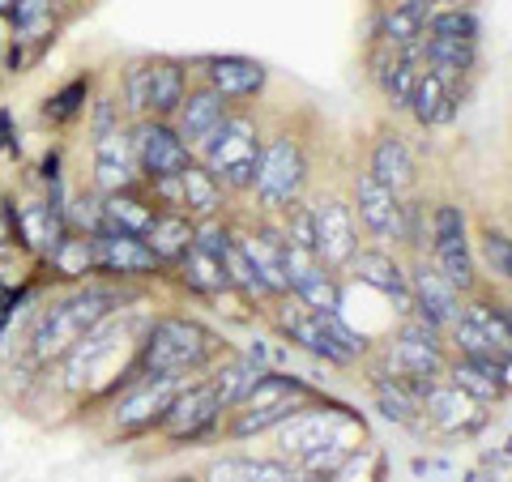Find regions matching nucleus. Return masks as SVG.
Masks as SVG:
<instances>
[{
	"label": "nucleus",
	"mask_w": 512,
	"mask_h": 482,
	"mask_svg": "<svg viewBox=\"0 0 512 482\" xmlns=\"http://www.w3.org/2000/svg\"><path fill=\"white\" fill-rule=\"evenodd\" d=\"M146 325L150 320L137 316L133 308H116L111 316H103L90 333H82L69 350H64V359H60L64 389L73 397L94 393V389H103V393L124 389V384L137 376L133 359H137Z\"/></svg>",
	"instance_id": "f257e3e1"
},
{
	"label": "nucleus",
	"mask_w": 512,
	"mask_h": 482,
	"mask_svg": "<svg viewBox=\"0 0 512 482\" xmlns=\"http://www.w3.org/2000/svg\"><path fill=\"white\" fill-rule=\"evenodd\" d=\"M120 303H124V291H116V286H107V282H82L64 295H52L43 308H35V316H30V329H26V342H22L26 367L43 372V367L60 363L64 350H69L82 333H90L103 316L116 312Z\"/></svg>",
	"instance_id": "f03ea898"
},
{
	"label": "nucleus",
	"mask_w": 512,
	"mask_h": 482,
	"mask_svg": "<svg viewBox=\"0 0 512 482\" xmlns=\"http://www.w3.org/2000/svg\"><path fill=\"white\" fill-rule=\"evenodd\" d=\"M218 337L192 316H154L137 346V376H192L218 355Z\"/></svg>",
	"instance_id": "7ed1b4c3"
},
{
	"label": "nucleus",
	"mask_w": 512,
	"mask_h": 482,
	"mask_svg": "<svg viewBox=\"0 0 512 482\" xmlns=\"http://www.w3.org/2000/svg\"><path fill=\"white\" fill-rule=\"evenodd\" d=\"M350 431H355V414H346V410H333V406L299 410L282 423L278 448H282L286 461H295V470L333 474L350 453H355V444L346 440Z\"/></svg>",
	"instance_id": "20e7f679"
},
{
	"label": "nucleus",
	"mask_w": 512,
	"mask_h": 482,
	"mask_svg": "<svg viewBox=\"0 0 512 482\" xmlns=\"http://www.w3.org/2000/svg\"><path fill=\"white\" fill-rule=\"evenodd\" d=\"M197 154H201V167L214 171V180L222 188L248 192L256 180V163H261V128H256L252 116H235L231 111L197 146Z\"/></svg>",
	"instance_id": "39448f33"
},
{
	"label": "nucleus",
	"mask_w": 512,
	"mask_h": 482,
	"mask_svg": "<svg viewBox=\"0 0 512 482\" xmlns=\"http://www.w3.org/2000/svg\"><path fill=\"white\" fill-rule=\"evenodd\" d=\"M184 384H188L184 376H133L120 389V397L111 401V431L120 440H137L158 431Z\"/></svg>",
	"instance_id": "423d86ee"
},
{
	"label": "nucleus",
	"mask_w": 512,
	"mask_h": 482,
	"mask_svg": "<svg viewBox=\"0 0 512 482\" xmlns=\"http://www.w3.org/2000/svg\"><path fill=\"white\" fill-rule=\"evenodd\" d=\"M308 180V158H303L295 137H274L269 146H261V163H256V205L269 214H282L286 205H295Z\"/></svg>",
	"instance_id": "0eeeda50"
},
{
	"label": "nucleus",
	"mask_w": 512,
	"mask_h": 482,
	"mask_svg": "<svg viewBox=\"0 0 512 482\" xmlns=\"http://www.w3.org/2000/svg\"><path fill=\"white\" fill-rule=\"evenodd\" d=\"M128 141H133V158H137V171H141V184L150 180H167V175H180L184 167H192L197 158L180 141L171 120H133L128 124Z\"/></svg>",
	"instance_id": "6e6552de"
},
{
	"label": "nucleus",
	"mask_w": 512,
	"mask_h": 482,
	"mask_svg": "<svg viewBox=\"0 0 512 482\" xmlns=\"http://www.w3.org/2000/svg\"><path fill=\"white\" fill-rule=\"evenodd\" d=\"M218 423H222V401L214 393V384L201 380V384H184V389L175 393L158 431L167 436V444H197L205 436H214Z\"/></svg>",
	"instance_id": "1a4fd4ad"
},
{
	"label": "nucleus",
	"mask_w": 512,
	"mask_h": 482,
	"mask_svg": "<svg viewBox=\"0 0 512 482\" xmlns=\"http://www.w3.org/2000/svg\"><path fill=\"white\" fill-rule=\"evenodd\" d=\"M431 256L457 291H474V252L466 235V214L457 205H436V214H431Z\"/></svg>",
	"instance_id": "9d476101"
},
{
	"label": "nucleus",
	"mask_w": 512,
	"mask_h": 482,
	"mask_svg": "<svg viewBox=\"0 0 512 482\" xmlns=\"http://www.w3.org/2000/svg\"><path fill=\"white\" fill-rule=\"evenodd\" d=\"M94 265L107 282H133V278H154L163 261L150 252V244L141 235H128L116 227L94 231Z\"/></svg>",
	"instance_id": "9b49d317"
},
{
	"label": "nucleus",
	"mask_w": 512,
	"mask_h": 482,
	"mask_svg": "<svg viewBox=\"0 0 512 482\" xmlns=\"http://www.w3.org/2000/svg\"><path fill=\"white\" fill-rule=\"evenodd\" d=\"M90 180L94 192H124V188H137L141 184V171H137V158H133V141H128V128H111L103 137H90Z\"/></svg>",
	"instance_id": "f8f14e48"
},
{
	"label": "nucleus",
	"mask_w": 512,
	"mask_h": 482,
	"mask_svg": "<svg viewBox=\"0 0 512 482\" xmlns=\"http://www.w3.org/2000/svg\"><path fill=\"white\" fill-rule=\"evenodd\" d=\"M436 333H440V329L423 325L419 316L406 320L402 337H397V342L384 350V363H389V372H393V376H402V380H431V376H436L440 367H444Z\"/></svg>",
	"instance_id": "ddd939ff"
},
{
	"label": "nucleus",
	"mask_w": 512,
	"mask_h": 482,
	"mask_svg": "<svg viewBox=\"0 0 512 482\" xmlns=\"http://www.w3.org/2000/svg\"><path fill=\"white\" fill-rule=\"evenodd\" d=\"M355 210L359 222L376 239H406V205H402V192L384 188L376 175H359L355 180Z\"/></svg>",
	"instance_id": "4468645a"
},
{
	"label": "nucleus",
	"mask_w": 512,
	"mask_h": 482,
	"mask_svg": "<svg viewBox=\"0 0 512 482\" xmlns=\"http://www.w3.org/2000/svg\"><path fill=\"white\" fill-rule=\"evenodd\" d=\"M312 231H316L320 265L338 269V265H350V256L359 252L355 222H350V205L338 201V197H325L320 205H312Z\"/></svg>",
	"instance_id": "2eb2a0df"
},
{
	"label": "nucleus",
	"mask_w": 512,
	"mask_h": 482,
	"mask_svg": "<svg viewBox=\"0 0 512 482\" xmlns=\"http://www.w3.org/2000/svg\"><path fill=\"white\" fill-rule=\"evenodd\" d=\"M410 303H414V316L431 329H448L461 316V291L436 265H419L410 273Z\"/></svg>",
	"instance_id": "dca6fc26"
},
{
	"label": "nucleus",
	"mask_w": 512,
	"mask_h": 482,
	"mask_svg": "<svg viewBox=\"0 0 512 482\" xmlns=\"http://www.w3.org/2000/svg\"><path fill=\"white\" fill-rule=\"evenodd\" d=\"M265 64L252 56H205L201 60V82L214 94H222L227 103L235 99H252L265 90Z\"/></svg>",
	"instance_id": "f3484780"
},
{
	"label": "nucleus",
	"mask_w": 512,
	"mask_h": 482,
	"mask_svg": "<svg viewBox=\"0 0 512 482\" xmlns=\"http://www.w3.org/2000/svg\"><path fill=\"white\" fill-rule=\"evenodd\" d=\"M227 116H231V103L222 99V94H214L210 86H197V90H188V94H184V103H180V107H175L171 124H175V133H180L184 146L197 154V146H201V141L210 137Z\"/></svg>",
	"instance_id": "a211bd4d"
},
{
	"label": "nucleus",
	"mask_w": 512,
	"mask_h": 482,
	"mask_svg": "<svg viewBox=\"0 0 512 482\" xmlns=\"http://www.w3.org/2000/svg\"><path fill=\"white\" fill-rule=\"evenodd\" d=\"M423 414L440 431H478L487 419L483 401H474L470 393H461L457 384H427L423 389Z\"/></svg>",
	"instance_id": "6ab92c4d"
},
{
	"label": "nucleus",
	"mask_w": 512,
	"mask_h": 482,
	"mask_svg": "<svg viewBox=\"0 0 512 482\" xmlns=\"http://www.w3.org/2000/svg\"><path fill=\"white\" fill-rule=\"evenodd\" d=\"M184 94H188V69L184 64L167 60V56H150L146 60V116L171 120L175 107L184 103Z\"/></svg>",
	"instance_id": "aec40b11"
},
{
	"label": "nucleus",
	"mask_w": 512,
	"mask_h": 482,
	"mask_svg": "<svg viewBox=\"0 0 512 482\" xmlns=\"http://www.w3.org/2000/svg\"><path fill=\"white\" fill-rule=\"evenodd\" d=\"M244 256L252 261L256 278H261L265 295H286V235L282 231H248V235H235Z\"/></svg>",
	"instance_id": "412c9836"
},
{
	"label": "nucleus",
	"mask_w": 512,
	"mask_h": 482,
	"mask_svg": "<svg viewBox=\"0 0 512 482\" xmlns=\"http://www.w3.org/2000/svg\"><path fill=\"white\" fill-rule=\"evenodd\" d=\"M278 320H282L286 337H291V342H299L303 350H308V355L325 359V363H350V359H355L346 346L333 342V333L325 329V320H320L316 312H308V308H291V312H282Z\"/></svg>",
	"instance_id": "4be33fe9"
},
{
	"label": "nucleus",
	"mask_w": 512,
	"mask_h": 482,
	"mask_svg": "<svg viewBox=\"0 0 512 482\" xmlns=\"http://www.w3.org/2000/svg\"><path fill=\"white\" fill-rule=\"evenodd\" d=\"M141 239H146L150 252L163 261V269H171L192 248V239H197V218H188L184 210H158L154 222H150V231Z\"/></svg>",
	"instance_id": "5701e85b"
},
{
	"label": "nucleus",
	"mask_w": 512,
	"mask_h": 482,
	"mask_svg": "<svg viewBox=\"0 0 512 482\" xmlns=\"http://www.w3.org/2000/svg\"><path fill=\"white\" fill-rule=\"evenodd\" d=\"M9 39H18L30 47V56H43V47L52 43V26H56V0H18V5L9 9Z\"/></svg>",
	"instance_id": "b1692460"
},
{
	"label": "nucleus",
	"mask_w": 512,
	"mask_h": 482,
	"mask_svg": "<svg viewBox=\"0 0 512 482\" xmlns=\"http://www.w3.org/2000/svg\"><path fill=\"white\" fill-rule=\"evenodd\" d=\"M175 273H180V282L188 286L192 295H222L231 291V273H227V256H218L210 248L192 244L180 261L171 265Z\"/></svg>",
	"instance_id": "393cba45"
},
{
	"label": "nucleus",
	"mask_w": 512,
	"mask_h": 482,
	"mask_svg": "<svg viewBox=\"0 0 512 482\" xmlns=\"http://www.w3.org/2000/svg\"><path fill=\"white\" fill-rule=\"evenodd\" d=\"M350 265H355L359 282L376 286V291H380L384 299H393L402 312L414 308V303H410V278H406L402 265H397L389 252H355V256H350Z\"/></svg>",
	"instance_id": "a878e982"
},
{
	"label": "nucleus",
	"mask_w": 512,
	"mask_h": 482,
	"mask_svg": "<svg viewBox=\"0 0 512 482\" xmlns=\"http://www.w3.org/2000/svg\"><path fill=\"white\" fill-rule=\"evenodd\" d=\"M376 86L380 94L389 99L393 107H410V94H414V82H419V47H410V52H389L376 56Z\"/></svg>",
	"instance_id": "bb28decb"
},
{
	"label": "nucleus",
	"mask_w": 512,
	"mask_h": 482,
	"mask_svg": "<svg viewBox=\"0 0 512 482\" xmlns=\"http://www.w3.org/2000/svg\"><path fill=\"white\" fill-rule=\"evenodd\" d=\"M431 380H402V376H376L372 380V393H376V406L389 423H402L410 427L414 419L423 414V389Z\"/></svg>",
	"instance_id": "cd10ccee"
},
{
	"label": "nucleus",
	"mask_w": 512,
	"mask_h": 482,
	"mask_svg": "<svg viewBox=\"0 0 512 482\" xmlns=\"http://www.w3.org/2000/svg\"><path fill=\"white\" fill-rule=\"evenodd\" d=\"M210 482H291L295 461L286 457H222L205 470Z\"/></svg>",
	"instance_id": "c85d7f7f"
},
{
	"label": "nucleus",
	"mask_w": 512,
	"mask_h": 482,
	"mask_svg": "<svg viewBox=\"0 0 512 482\" xmlns=\"http://www.w3.org/2000/svg\"><path fill=\"white\" fill-rule=\"evenodd\" d=\"M410 111L414 120L423 128H436V124H448L457 111V94H453V82L440 73H419V82H414V94H410Z\"/></svg>",
	"instance_id": "c756f323"
},
{
	"label": "nucleus",
	"mask_w": 512,
	"mask_h": 482,
	"mask_svg": "<svg viewBox=\"0 0 512 482\" xmlns=\"http://www.w3.org/2000/svg\"><path fill=\"white\" fill-rule=\"evenodd\" d=\"M90 99H94V73H77V77H69L64 86H56L52 94H47L39 111L52 128H69L90 111Z\"/></svg>",
	"instance_id": "7c9ffc66"
},
{
	"label": "nucleus",
	"mask_w": 512,
	"mask_h": 482,
	"mask_svg": "<svg viewBox=\"0 0 512 482\" xmlns=\"http://www.w3.org/2000/svg\"><path fill=\"white\" fill-rule=\"evenodd\" d=\"M367 175H376V180L384 188H393V192H406L414 180H419V171H414V154L402 137H380L376 141V150H372V167H367Z\"/></svg>",
	"instance_id": "2f4dec72"
},
{
	"label": "nucleus",
	"mask_w": 512,
	"mask_h": 482,
	"mask_svg": "<svg viewBox=\"0 0 512 482\" xmlns=\"http://www.w3.org/2000/svg\"><path fill=\"white\" fill-rule=\"evenodd\" d=\"M99 197H103V192H99ZM154 214H158V205L150 197H141L137 188L107 192V197H103V227H116V231H128V235H146Z\"/></svg>",
	"instance_id": "473e14b6"
},
{
	"label": "nucleus",
	"mask_w": 512,
	"mask_h": 482,
	"mask_svg": "<svg viewBox=\"0 0 512 482\" xmlns=\"http://www.w3.org/2000/svg\"><path fill=\"white\" fill-rule=\"evenodd\" d=\"M43 265L60 273L64 282H90L99 265H94V235H82V231H69L60 244L43 256Z\"/></svg>",
	"instance_id": "72a5a7b5"
},
{
	"label": "nucleus",
	"mask_w": 512,
	"mask_h": 482,
	"mask_svg": "<svg viewBox=\"0 0 512 482\" xmlns=\"http://www.w3.org/2000/svg\"><path fill=\"white\" fill-rule=\"evenodd\" d=\"M180 192H184L180 210H184L188 218H197V222L218 218V210H222V184L214 180V171H205L201 163L184 167V171H180Z\"/></svg>",
	"instance_id": "f704fd0d"
},
{
	"label": "nucleus",
	"mask_w": 512,
	"mask_h": 482,
	"mask_svg": "<svg viewBox=\"0 0 512 482\" xmlns=\"http://www.w3.org/2000/svg\"><path fill=\"white\" fill-rule=\"evenodd\" d=\"M453 384L461 393H470L474 401H495V397H504V376H500V359H466L461 355L453 363Z\"/></svg>",
	"instance_id": "c9c22d12"
},
{
	"label": "nucleus",
	"mask_w": 512,
	"mask_h": 482,
	"mask_svg": "<svg viewBox=\"0 0 512 482\" xmlns=\"http://www.w3.org/2000/svg\"><path fill=\"white\" fill-rule=\"evenodd\" d=\"M423 26H427V9L410 5V0H393V9L380 18V39L384 47L410 52V47L423 43Z\"/></svg>",
	"instance_id": "e433bc0d"
},
{
	"label": "nucleus",
	"mask_w": 512,
	"mask_h": 482,
	"mask_svg": "<svg viewBox=\"0 0 512 482\" xmlns=\"http://www.w3.org/2000/svg\"><path fill=\"white\" fill-rule=\"evenodd\" d=\"M261 372H265V363L256 359V355H239V359H231L227 367H222V372L210 380L214 393H218V401H222V410L244 406V397L252 393V384L261 380Z\"/></svg>",
	"instance_id": "4c0bfd02"
},
{
	"label": "nucleus",
	"mask_w": 512,
	"mask_h": 482,
	"mask_svg": "<svg viewBox=\"0 0 512 482\" xmlns=\"http://www.w3.org/2000/svg\"><path fill=\"white\" fill-rule=\"evenodd\" d=\"M423 39H453V43H478V18L474 9H440V13H427V26H423Z\"/></svg>",
	"instance_id": "58836bf2"
},
{
	"label": "nucleus",
	"mask_w": 512,
	"mask_h": 482,
	"mask_svg": "<svg viewBox=\"0 0 512 482\" xmlns=\"http://www.w3.org/2000/svg\"><path fill=\"white\" fill-rule=\"evenodd\" d=\"M478 252H483V261H487V269L495 273V278L512 282V239L504 231H483Z\"/></svg>",
	"instance_id": "ea45409f"
},
{
	"label": "nucleus",
	"mask_w": 512,
	"mask_h": 482,
	"mask_svg": "<svg viewBox=\"0 0 512 482\" xmlns=\"http://www.w3.org/2000/svg\"><path fill=\"white\" fill-rule=\"evenodd\" d=\"M120 94H103V99H90V137H103L111 128H120Z\"/></svg>",
	"instance_id": "a19ab883"
},
{
	"label": "nucleus",
	"mask_w": 512,
	"mask_h": 482,
	"mask_svg": "<svg viewBox=\"0 0 512 482\" xmlns=\"http://www.w3.org/2000/svg\"><path fill=\"white\" fill-rule=\"evenodd\" d=\"M39 184H43V188H64V158H60V146H52V150L39 158Z\"/></svg>",
	"instance_id": "79ce46f5"
},
{
	"label": "nucleus",
	"mask_w": 512,
	"mask_h": 482,
	"mask_svg": "<svg viewBox=\"0 0 512 482\" xmlns=\"http://www.w3.org/2000/svg\"><path fill=\"white\" fill-rule=\"evenodd\" d=\"M0 154H9V158L22 154V133H18V120H13L9 107H0Z\"/></svg>",
	"instance_id": "37998d69"
},
{
	"label": "nucleus",
	"mask_w": 512,
	"mask_h": 482,
	"mask_svg": "<svg viewBox=\"0 0 512 482\" xmlns=\"http://www.w3.org/2000/svg\"><path fill=\"white\" fill-rule=\"evenodd\" d=\"M30 60H35V56H30L26 43H18V39L5 43V77H22L30 69Z\"/></svg>",
	"instance_id": "c03bdc74"
},
{
	"label": "nucleus",
	"mask_w": 512,
	"mask_h": 482,
	"mask_svg": "<svg viewBox=\"0 0 512 482\" xmlns=\"http://www.w3.org/2000/svg\"><path fill=\"white\" fill-rule=\"evenodd\" d=\"M0 252H18V231H13V201L0 197Z\"/></svg>",
	"instance_id": "a18cd8bd"
},
{
	"label": "nucleus",
	"mask_w": 512,
	"mask_h": 482,
	"mask_svg": "<svg viewBox=\"0 0 512 482\" xmlns=\"http://www.w3.org/2000/svg\"><path fill=\"white\" fill-rule=\"evenodd\" d=\"M444 5H448V9H470L474 0H444Z\"/></svg>",
	"instance_id": "49530a36"
},
{
	"label": "nucleus",
	"mask_w": 512,
	"mask_h": 482,
	"mask_svg": "<svg viewBox=\"0 0 512 482\" xmlns=\"http://www.w3.org/2000/svg\"><path fill=\"white\" fill-rule=\"evenodd\" d=\"M18 5V0H0V18H9V9Z\"/></svg>",
	"instance_id": "de8ad7c7"
},
{
	"label": "nucleus",
	"mask_w": 512,
	"mask_h": 482,
	"mask_svg": "<svg viewBox=\"0 0 512 482\" xmlns=\"http://www.w3.org/2000/svg\"><path fill=\"white\" fill-rule=\"evenodd\" d=\"M410 5H419V9H427V13H431V5H440V0H410Z\"/></svg>",
	"instance_id": "09e8293b"
},
{
	"label": "nucleus",
	"mask_w": 512,
	"mask_h": 482,
	"mask_svg": "<svg viewBox=\"0 0 512 482\" xmlns=\"http://www.w3.org/2000/svg\"><path fill=\"white\" fill-rule=\"evenodd\" d=\"M291 482H325V478H299V474H295V478H291Z\"/></svg>",
	"instance_id": "8fccbe9b"
},
{
	"label": "nucleus",
	"mask_w": 512,
	"mask_h": 482,
	"mask_svg": "<svg viewBox=\"0 0 512 482\" xmlns=\"http://www.w3.org/2000/svg\"><path fill=\"white\" fill-rule=\"evenodd\" d=\"M504 453H508V457H512V440H508V448H504Z\"/></svg>",
	"instance_id": "3c124183"
},
{
	"label": "nucleus",
	"mask_w": 512,
	"mask_h": 482,
	"mask_svg": "<svg viewBox=\"0 0 512 482\" xmlns=\"http://www.w3.org/2000/svg\"><path fill=\"white\" fill-rule=\"evenodd\" d=\"M508 316H512V308H508Z\"/></svg>",
	"instance_id": "603ef678"
}]
</instances>
